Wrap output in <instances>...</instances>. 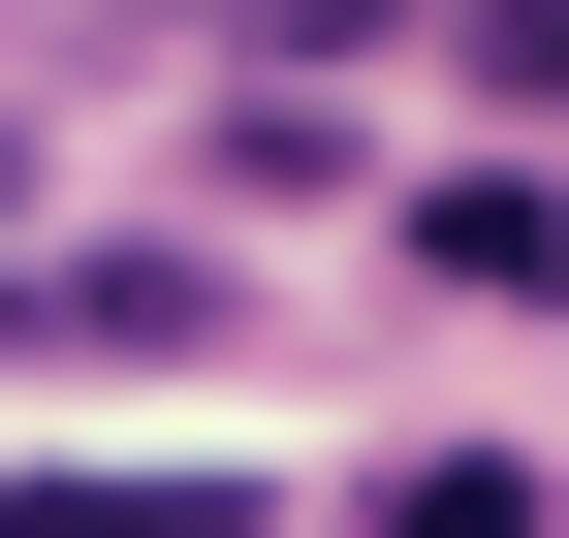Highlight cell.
<instances>
[{
    "label": "cell",
    "mask_w": 569,
    "mask_h": 538,
    "mask_svg": "<svg viewBox=\"0 0 569 538\" xmlns=\"http://www.w3.org/2000/svg\"><path fill=\"white\" fill-rule=\"evenodd\" d=\"M222 317H253V286H222L190 222H159V253H0V380H222Z\"/></svg>",
    "instance_id": "6da1fadb"
},
{
    "label": "cell",
    "mask_w": 569,
    "mask_h": 538,
    "mask_svg": "<svg viewBox=\"0 0 569 538\" xmlns=\"http://www.w3.org/2000/svg\"><path fill=\"white\" fill-rule=\"evenodd\" d=\"M411 253H443V286L507 317V286H538V159H443V190H411Z\"/></svg>",
    "instance_id": "7a4b0ae2"
},
{
    "label": "cell",
    "mask_w": 569,
    "mask_h": 538,
    "mask_svg": "<svg viewBox=\"0 0 569 538\" xmlns=\"http://www.w3.org/2000/svg\"><path fill=\"white\" fill-rule=\"evenodd\" d=\"M380 538H538V476H507V444H411V476H380Z\"/></svg>",
    "instance_id": "3957f363"
},
{
    "label": "cell",
    "mask_w": 569,
    "mask_h": 538,
    "mask_svg": "<svg viewBox=\"0 0 569 538\" xmlns=\"http://www.w3.org/2000/svg\"><path fill=\"white\" fill-rule=\"evenodd\" d=\"M0 222H32V127H0Z\"/></svg>",
    "instance_id": "277c9868"
}]
</instances>
